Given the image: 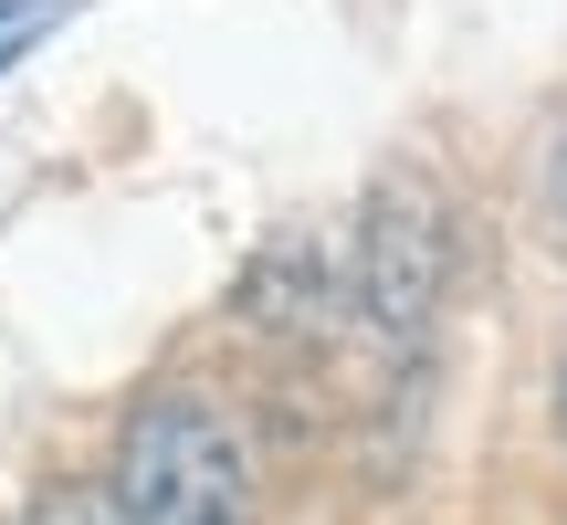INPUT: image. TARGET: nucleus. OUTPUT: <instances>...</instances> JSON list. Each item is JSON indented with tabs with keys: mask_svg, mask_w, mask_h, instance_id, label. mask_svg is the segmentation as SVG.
I'll return each mask as SVG.
<instances>
[{
	"mask_svg": "<svg viewBox=\"0 0 567 525\" xmlns=\"http://www.w3.org/2000/svg\"><path fill=\"white\" fill-rule=\"evenodd\" d=\"M105 494H116L126 525H252V452L210 389L158 379L116 421Z\"/></svg>",
	"mask_w": 567,
	"mask_h": 525,
	"instance_id": "obj_1",
	"label": "nucleus"
},
{
	"mask_svg": "<svg viewBox=\"0 0 567 525\" xmlns=\"http://www.w3.org/2000/svg\"><path fill=\"white\" fill-rule=\"evenodd\" d=\"M452 295V222L431 179H379L358 210V262H347V305L389 358H421Z\"/></svg>",
	"mask_w": 567,
	"mask_h": 525,
	"instance_id": "obj_2",
	"label": "nucleus"
},
{
	"mask_svg": "<svg viewBox=\"0 0 567 525\" xmlns=\"http://www.w3.org/2000/svg\"><path fill=\"white\" fill-rule=\"evenodd\" d=\"M21 525H126V515H116V494H105V484H84V473H74V484H42L32 505H21Z\"/></svg>",
	"mask_w": 567,
	"mask_h": 525,
	"instance_id": "obj_3",
	"label": "nucleus"
},
{
	"mask_svg": "<svg viewBox=\"0 0 567 525\" xmlns=\"http://www.w3.org/2000/svg\"><path fill=\"white\" fill-rule=\"evenodd\" d=\"M42 21H53V0H0V63H11V53H32V42H42Z\"/></svg>",
	"mask_w": 567,
	"mask_h": 525,
	"instance_id": "obj_4",
	"label": "nucleus"
},
{
	"mask_svg": "<svg viewBox=\"0 0 567 525\" xmlns=\"http://www.w3.org/2000/svg\"><path fill=\"white\" fill-rule=\"evenodd\" d=\"M547 210H557V231H567V126H557V158H547Z\"/></svg>",
	"mask_w": 567,
	"mask_h": 525,
	"instance_id": "obj_5",
	"label": "nucleus"
}]
</instances>
